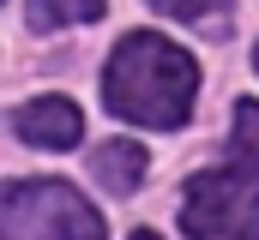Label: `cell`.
<instances>
[{
  "label": "cell",
  "instance_id": "1",
  "mask_svg": "<svg viewBox=\"0 0 259 240\" xmlns=\"http://www.w3.org/2000/svg\"><path fill=\"white\" fill-rule=\"evenodd\" d=\"M199 96V66L187 48H175L169 36L157 30H133L121 36V48L103 66V102L133 126H157V132H175L187 126Z\"/></svg>",
  "mask_w": 259,
  "mask_h": 240
},
{
  "label": "cell",
  "instance_id": "2",
  "mask_svg": "<svg viewBox=\"0 0 259 240\" xmlns=\"http://www.w3.org/2000/svg\"><path fill=\"white\" fill-rule=\"evenodd\" d=\"M103 216L66 180H12L0 198V240H103Z\"/></svg>",
  "mask_w": 259,
  "mask_h": 240
},
{
  "label": "cell",
  "instance_id": "3",
  "mask_svg": "<svg viewBox=\"0 0 259 240\" xmlns=\"http://www.w3.org/2000/svg\"><path fill=\"white\" fill-rule=\"evenodd\" d=\"M187 240H259V168H205L181 198Z\"/></svg>",
  "mask_w": 259,
  "mask_h": 240
},
{
  "label": "cell",
  "instance_id": "4",
  "mask_svg": "<svg viewBox=\"0 0 259 240\" xmlns=\"http://www.w3.org/2000/svg\"><path fill=\"white\" fill-rule=\"evenodd\" d=\"M12 132L30 144V150H72L84 138V114L66 102V96H36L12 114Z\"/></svg>",
  "mask_w": 259,
  "mask_h": 240
},
{
  "label": "cell",
  "instance_id": "5",
  "mask_svg": "<svg viewBox=\"0 0 259 240\" xmlns=\"http://www.w3.org/2000/svg\"><path fill=\"white\" fill-rule=\"evenodd\" d=\"M145 168H151V156H145V144H133V138H109V144H97V156H91V180L103 186V192H115V198H127L145 186Z\"/></svg>",
  "mask_w": 259,
  "mask_h": 240
},
{
  "label": "cell",
  "instance_id": "6",
  "mask_svg": "<svg viewBox=\"0 0 259 240\" xmlns=\"http://www.w3.org/2000/svg\"><path fill=\"white\" fill-rule=\"evenodd\" d=\"M103 12H109L103 0H30V6H24L30 30H61V24H91V18H103Z\"/></svg>",
  "mask_w": 259,
  "mask_h": 240
},
{
  "label": "cell",
  "instance_id": "7",
  "mask_svg": "<svg viewBox=\"0 0 259 240\" xmlns=\"http://www.w3.org/2000/svg\"><path fill=\"white\" fill-rule=\"evenodd\" d=\"M229 150H235V162L259 168V102H235V114H229Z\"/></svg>",
  "mask_w": 259,
  "mask_h": 240
},
{
  "label": "cell",
  "instance_id": "8",
  "mask_svg": "<svg viewBox=\"0 0 259 240\" xmlns=\"http://www.w3.org/2000/svg\"><path fill=\"white\" fill-rule=\"evenodd\" d=\"M163 18H181V24H205V30H223L229 6L235 0H151Z\"/></svg>",
  "mask_w": 259,
  "mask_h": 240
},
{
  "label": "cell",
  "instance_id": "9",
  "mask_svg": "<svg viewBox=\"0 0 259 240\" xmlns=\"http://www.w3.org/2000/svg\"><path fill=\"white\" fill-rule=\"evenodd\" d=\"M133 240H157V234H151V228H139V234H133Z\"/></svg>",
  "mask_w": 259,
  "mask_h": 240
},
{
  "label": "cell",
  "instance_id": "10",
  "mask_svg": "<svg viewBox=\"0 0 259 240\" xmlns=\"http://www.w3.org/2000/svg\"><path fill=\"white\" fill-rule=\"evenodd\" d=\"M253 66H259V48H253Z\"/></svg>",
  "mask_w": 259,
  "mask_h": 240
}]
</instances>
